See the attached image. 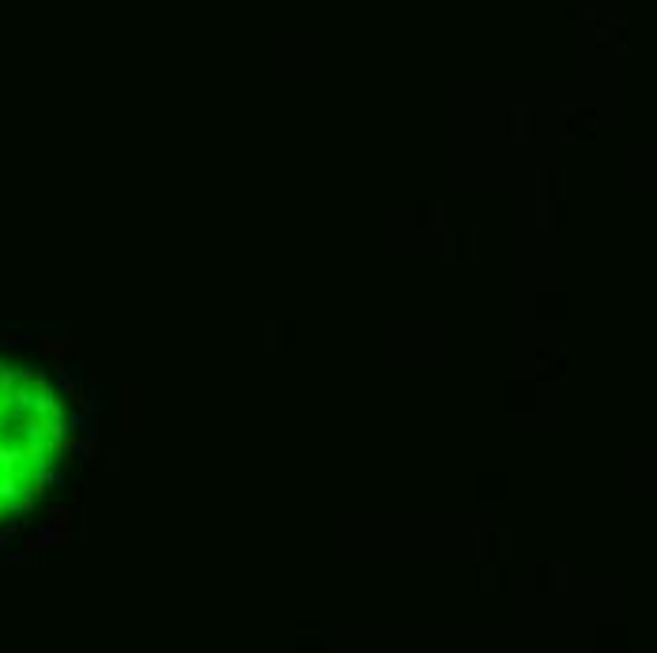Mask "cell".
<instances>
[{
	"instance_id": "obj_1",
	"label": "cell",
	"mask_w": 657,
	"mask_h": 653,
	"mask_svg": "<svg viewBox=\"0 0 657 653\" xmlns=\"http://www.w3.org/2000/svg\"><path fill=\"white\" fill-rule=\"evenodd\" d=\"M83 405L38 352L0 340V544L46 517L83 453Z\"/></svg>"
}]
</instances>
